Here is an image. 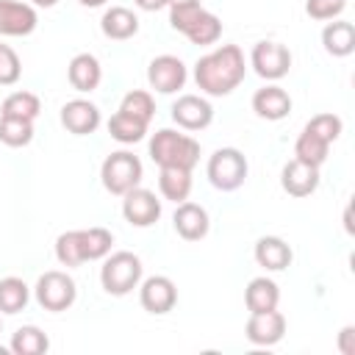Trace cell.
I'll return each instance as SVG.
<instances>
[{"instance_id":"cell-39","label":"cell","mask_w":355,"mask_h":355,"mask_svg":"<svg viewBox=\"0 0 355 355\" xmlns=\"http://www.w3.org/2000/svg\"><path fill=\"white\" fill-rule=\"evenodd\" d=\"M80 6H89V8H97V6H103L105 0H78Z\"/></svg>"},{"instance_id":"cell-37","label":"cell","mask_w":355,"mask_h":355,"mask_svg":"<svg viewBox=\"0 0 355 355\" xmlns=\"http://www.w3.org/2000/svg\"><path fill=\"white\" fill-rule=\"evenodd\" d=\"M141 11H161V8H166L169 6V0H133Z\"/></svg>"},{"instance_id":"cell-20","label":"cell","mask_w":355,"mask_h":355,"mask_svg":"<svg viewBox=\"0 0 355 355\" xmlns=\"http://www.w3.org/2000/svg\"><path fill=\"white\" fill-rule=\"evenodd\" d=\"M67 80H69V86L75 92H83V94L94 92L100 86V80H103V67H100L97 55H92V53L72 55V61L67 67Z\"/></svg>"},{"instance_id":"cell-26","label":"cell","mask_w":355,"mask_h":355,"mask_svg":"<svg viewBox=\"0 0 355 355\" xmlns=\"http://www.w3.org/2000/svg\"><path fill=\"white\" fill-rule=\"evenodd\" d=\"M147 125H150V122H144V119H139V116H133V114H128V111H116V114H111V119H108V133H111V139L119 141V144H136V141L144 139Z\"/></svg>"},{"instance_id":"cell-41","label":"cell","mask_w":355,"mask_h":355,"mask_svg":"<svg viewBox=\"0 0 355 355\" xmlns=\"http://www.w3.org/2000/svg\"><path fill=\"white\" fill-rule=\"evenodd\" d=\"M0 330H3V324H0Z\"/></svg>"},{"instance_id":"cell-10","label":"cell","mask_w":355,"mask_h":355,"mask_svg":"<svg viewBox=\"0 0 355 355\" xmlns=\"http://www.w3.org/2000/svg\"><path fill=\"white\" fill-rule=\"evenodd\" d=\"M186 78H189L186 64L178 55H169V53L155 55L150 61V67H147V83L158 94H175L178 89L186 86Z\"/></svg>"},{"instance_id":"cell-38","label":"cell","mask_w":355,"mask_h":355,"mask_svg":"<svg viewBox=\"0 0 355 355\" xmlns=\"http://www.w3.org/2000/svg\"><path fill=\"white\" fill-rule=\"evenodd\" d=\"M58 0H31V6H42V8H53Z\"/></svg>"},{"instance_id":"cell-9","label":"cell","mask_w":355,"mask_h":355,"mask_svg":"<svg viewBox=\"0 0 355 355\" xmlns=\"http://www.w3.org/2000/svg\"><path fill=\"white\" fill-rule=\"evenodd\" d=\"M250 67L263 78V80H280L291 69V50L280 42H258L250 53Z\"/></svg>"},{"instance_id":"cell-17","label":"cell","mask_w":355,"mask_h":355,"mask_svg":"<svg viewBox=\"0 0 355 355\" xmlns=\"http://www.w3.org/2000/svg\"><path fill=\"white\" fill-rule=\"evenodd\" d=\"M172 225H175V230H178V236H180L183 241H200V239L208 236L211 219H208V211H205L200 202L183 200V202H178V208H175Z\"/></svg>"},{"instance_id":"cell-16","label":"cell","mask_w":355,"mask_h":355,"mask_svg":"<svg viewBox=\"0 0 355 355\" xmlns=\"http://www.w3.org/2000/svg\"><path fill=\"white\" fill-rule=\"evenodd\" d=\"M103 116H100V108L92 103V100H83V97H75V100H67L61 105V125L75 133V136H89L100 128Z\"/></svg>"},{"instance_id":"cell-18","label":"cell","mask_w":355,"mask_h":355,"mask_svg":"<svg viewBox=\"0 0 355 355\" xmlns=\"http://www.w3.org/2000/svg\"><path fill=\"white\" fill-rule=\"evenodd\" d=\"M280 186L291 197H308L319 189V166H311V164L291 158L280 172Z\"/></svg>"},{"instance_id":"cell-5","label":"cell","mask_w":355,"mask_h":355,"mask_svg":"<svg viewBox=\"0 0 355 355\" xmlns=\"http://www.w3.org/2000/svg\"><path fill=\"white\" fill-rule=\"evenodd\" d=\"M141 283V258L119 250V252H108L103 266H100V286L105 288V294L111 297H125L133 288H139Z\"/></svg>"},{"instance_id":"cell-2","label":"cell","mask_w":355,"mask_h":355,"mask_svg":"<svg viewBox=\"0 0 355 355\" xmlns=\"http://www.w3.org/2000/svg\"><path fill=\"white\" fill-rule=\"evenodd\" d=\"M114 236L105 227L67 230L55 239V258L61 266H80L86 261H100L111 252Z\"/></svg>"},{"instance_id":"cell-6","label":"cell","mask_w":355,"mask_h":355,"mask_svg":"<svg viewBox=\"0 0 355 355\" xmlns=\"http://www.w3.org/2000/svg\"><path fill=\"white\" fill-rule=\"evenodd\" d=\"M141 175H144V166H141L139 155H133L128 150L111 153L103 161V166H100V180H103L105 191L108 194H116V197H122L130 189H136L141 183Z\"/></svg>"},{"instance_id":"cell-23","label":"cell","mask_w":355,"mask_h":355,"mask_svg":"<svg viewBox=\"0 0 355 355\" xmlns=\"http://www.w3.org/2000/svg\"><path fill=\"white\" fill-rule=\"evenodd\" d=\"M322 44L333 58H347L355 50V25L347 19H330L322 28Z\"/></svg>"},{"instance_id":"cell-24","label":"cell","mask_w":355,"mask_h":355,"mask_svg":"<svg viewBox=\"0 0 355 355\" xmlns=\"http://www.w3.org/2000/svg\"><path fill=\"white\" fill-rule=\"evenodd\" d=\"M280 302V288L272 277H252L244 288V305L250 313H263V311H275Z\"/></svg>"},{"instance_id":"cell-1","label":"cell","mask_w":355,"mask_h":355,"mask_svg":"<svg viewBox=\"0 0 355 355\" xmlns=\"http://www.w3.org/2000/svg\"><path fill=\"white\" fill-rule=\"evenodd\" d=\"M247 75V61L239 44H222L205 55L197 58L194 64V83L202 94L208 97H225Z\"/></svg>"},{"instance_id":"cell-14","label":"cell","mask_w":355,"mask_h":355,"mask_svg":"<svg viewBox=\"0 0 355 355\" xmlns=\"http://www.w3.org/2000/svg\"><path fill=\"white\" fill-rule=\"evenodd\" d=\"M244 336L255 347H272L286 336V316L277 308L263 311V313H250L244 324Z\"/></svg>"},{"instance_id":"cell-11","label":"cell","mask_w":355,"mask_h":355,"mask_svg":"<svg viewBox=\"0 0 355 355\" xmlns=\"http://www.w3.org/2000/svg\"><path fill=\"white\" fill-rule=\"evenodd\" d=\"M122 216L133 227H150L161 219V200L155 197V191L136 186L122 194Z\"/></svg>"},{"instance_id":"cell-22","label":"cell","mask_w":355,"mask_h":355,"mask_svg":"<svg viewBox=\"0 0 355 355\" xmlns=\"http://www.w3.org/2000/svg\"><path fill=\"white\" fill-rule=\"evenodd\" d=\"M100 31H103V36H108L114 42H125L139 33V17L125 6H111V8H105V14L100 19Z\"/></svg>"},{"instance_id":"cell-8","label":"cell","mask_w":355,"mask_h":355,"mask_svg":"<svg viewBox=\"0 0 355 355\" xmlns=\"http://www.w3.org/2000/svg\"><path fill=\"white\" fill-rule=\"evenodd\" d=\"M33 297H36V302H39L44 311L61 313V311L72 308V302H75V297H78V286H75V280H72L67 272L50 269V272H44V275L36 280Z\"/></svg>"},{"instance_id":"cell-13","label":"cell","mask_w":355,"mask_h":355,"mask_svg":"<svg viewBox=\"0 0 355 355\" xmlns=\"http://www.w3.org/2000/svg\"><path fill=\"white\" fill-rule=\"evenodd\" d=\"M139 302L147 313H169L178 302V288L166 275H153L139 283Z\"/></svg>"},{"instance_id":"cell-21","label":"cell","mask_w":355,"mask_h":355,"mask_svg":"<svg viewBox=\"0 0 355 355\" xmlns=\"http://www.w3.org/2000/svg\"><path fill=\"white\" fill-rule=\"evenodd\" d=\"M252 255H255L258 266H263L266 272H283V269L291 263V258H294L291 247H288L280 236H261V239L255 241Z\"/></svg>"},{"instance_id":"cell-35","label":"cell","mask_w":355,"mask_h":355,"mask_svg":"<svg viewBox=\"0 0 355 355\" xmlns=\"http://www.w3.org/2000/svg\"><path fill=\"white\" fill-rule=\"evenodd\" d=\"M22 75V61L14 53V47L0 42V86H14Z\"/></svg>"},{"instance_id":"cell-33","label":"cell","mask_w":355,"mask_h":355,"mask_svg":"<svg viewBox=\"0 0 355 355\" xmlns=\"http://www.w3.org/2000/svg\"><path fill=\"white\" fill-rule=\"evenodd\" d=\"M305 130H311V133H316L319 139H324L327 144H333V141L341 136L344 122H341V116H336V114H316V116H311V119L305 122Z\"/></svg>"},{"instance_id":"cell-30","label":"cell","mask_w":355,"mask_h":355,"mask_svg":"<svg viewBox=\"0 0 355 355\" xmlns=\"http://www.w3.org/2000/svg\"><path fill=\"white\" fill-rule=\"evenodd\" d=\"M28 300H31V288L22 277H3L0 280V311L3 313L25 311Z\"/></svg>"},{"instance_id":"cell-31","label":"cell","mask_w":355,"mask_h":355,"mask_svg":"<svg viewBox=\"0 0 355 355\" xmlns=\"http://www.w3.org/2000/svg\"><path fill=\"white\" fill-rule=\"evenodd\" d=\"M0 141L6 147H28L33 141V122L19 116H0Z\"/></svg>"},{"instance_id":"cell-28","label":"cell","mask_w":355,"mask_h":355,"mask_svg":"<svg viewBox=\"0 0 355 355\" xmlns=\"http://www.w3.org/2000/svg\"><path fill=\"white\" fill-rule=\"evenodd\" d=\"M327 153H330V144L324 139H319L316 133L302 128V133L294 141V158L302 164H311V166H322L327 161Z\"/></svg>"},{"instance_id":"cell-7","label":"cell","mask_w":355,"mask_h":355,"mask_svg":"<svg viewBox=\"0 0 355 355\" xmlns=\"http://www.w3.org/2000/svg\"><path fill=\"white\" fill-rule=\"evenodd\" d=\"M247 172H250V164H247L244 153L236 147H219L208 158V166H205L211 186L219 191H236L239 186H244Z\"/></svg>"},{"instance_id":"cell-27","label":"cell","mask_w":355,"mask_h":355,"mask_svg":"<svg viewBox=\"0 0 355 355\" xmlns=\"http://www.w3.org/2000/svg\"><path fill=\"white\" fill-rule=\"evenodd\" d=\"M8 349H11L14 355H42V352L50 349V338H47V333L39 330L36 324H25V327H19V330L11 336Z\"/></svg>"},{"instance_id":"cell-15","label":"cell","mask_w":355,"mask_h":355,"mask_svg":"<svg viewBox=\"0 0 355 355\" xmlns=\"http://www.w3.org/2000/svg\"><path fill=\"white\" fill-rule=\"evenodd\" d=\"M39 25V14L31 3L0 0V36H28Z\"/></svg>"},{"instance_id":"cell-36","label":"cell","mask_w":355,"mask_h":355,"mask_svg":"<svg viewBox=\"0 0 355 355\" xmlns=\"http://www.w3.org/2000/svg\"><path fill=\"white\" fill-rule=\"evenodd\" d=\"M338 352L341 355H355V327L352 324L341 327V333H338Z\"/></svg>"},{"instance_id":"cell-25","label":"cell","mask_w":355,"mask_h":355,"mask_svg":"<svg viewBox=\"0 0 355 355\" xmlns=\"http://www.w3.org/2000/svg\"><path fill=\"white\" fill-rule=\"evenodd\" d=\"M158 191H161L164 200H172L175 205L189 200V194H191V169L164 166L158 172Z\"/></svg>"},{"instance_id":"cell-4","label":"cell","mask_w":355,"mask_h":355,"mask_svg":"<svg viewBox=\"0 0 355 355\" xmlns=\"http://www.w3.org/2000/svg\"><path fill=\"white\" fill-rule=\"evenodd\" d=\"M169 25L183 33L191 44H214L222 36V19L200 3L169 6Z\"/></svg>"},{"instance_id":"cell-3","label":"cell","mask_w":355,"mask_h":355,"mask_svg":"<svg viewBox=\"0 0 355 355\" xmlns=\"http://www.w3.org/2000/svg\"><path fill=\"white\" fill-rule=\"evenodd\" d=\"M150 158L158 164V169H164V166L194 169L200 161V141L189 133L161 128L150 139Z\"/></svg>"},{"instance_id":"cell-40","label":"cell","mask_w":355,"mask_h":355,"mask_svg":"<svg viewBox=\"0 0 355 355\" xmlns=\"http://www.w3.org/2000/svg\"><path fill=\"white\" fill-rule=\"evenodd\" d=\"M183 3H200V0H169V6H183Z\"/></svg>"},{"instance_id":"cell-29","label":"cell","mask_w":355,"mask_h":355,"mask_svg":"<svg viewBox=\"0 0 355 355\" xmlns=\"http://www.w3.org/2000/svg\"><path fill=\"white\" fill-rule=\"evenodd\" d=\"M39 111H42L39 97L33 92H25V89L11 92L0 105V116H19V119H31V122L39 116Z\"/></svg>"},{"instance_id":"cell-19","label":"cell","mask_w":355,"mask_h":355,"mask_svg":"<svg viewBox=\"0 0 355 355\" xmlns=\"http://www.w3.org/2000/svg\"><path fill=\"white\" fill-rule=\"evenodd\" d=\"M252 111L266 122L286 119L288 111H291V97H288V92L283 86L269 83V86H263V89H258L252 94Z\"/></svg>"},{"instance_id":"cell-34","label":"cell","mask_w":355,"mask_h":355,"mask_svg":"<svg viewBox=\"0 0 355 355\" xmlns=\"http://www.w3.org/2000/svg\"><path fill=\"white\" fill-rule=\"evenodd\" d=\"M344 8H347V0H305V14L319 22L338 19L344 14Z\"/></svg>"},{"instance_id":"cell-12","label":"cell","mask_w":355,"mask_h":355,"mask_svg":"<svg viewBox=\"0 0 355 355\" xmlns=\"http://www.w3.org/2000/svg\"><path fill=\"white\" fill-rule=\"evenodd\" d=\"M172 119L180 130H205L214 122V108L202 94H180L172 103Z\"/></svg>"},{"instance_id":"cell-32","label":"cell","mask_w":355,"mask_h":355,"mask_svg":"<svg viewBox=\"0 0 355 355\" xmlns=\"http://www.w3.org/2000/svg\"><path fill=\"white\" fill-rule=\"evenodd\" d=\"M119 111H128V114H133V116L150 122L153 114H155V100H153V94L144 92V89H130V92L122 97Z\"/></svg>"}]
</instances>
